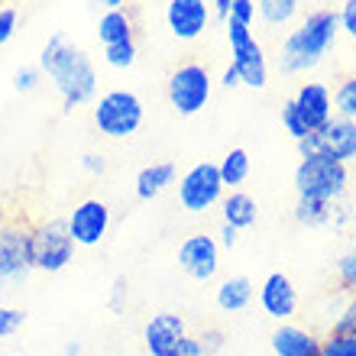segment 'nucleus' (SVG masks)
<instances>
[{
  "label": "nucleus",
  "instance_id": "obj_28",
  "mask_svg": "<svg viewBox=\"0 0 356 356\" xmlns=\"http://www.w3.org/2000/svg\"><path fill=\"white\" fill-rule=\"evenodd\" d=\"M334 272H337V285L347 295H356V243L350 246L347 253L340 256L337 263H334Z\"/></svg>",
  "mask_w": 356,
  "mask_h": 356
},
{
  "label": "nucleus",
  "instance_id": "obj_48",
  "mask_svg": "<svg viewBox=\"0 0 356 356\" xmlns=\"http://www.w3.org/2000/svg\"><path fill=\"white\" fill-rule=\"evenodd\" d=\"M3 3H7V0H3Z\"/></svg>",
  "mask_w": 356,
  "mask_h": 356
},
{
  "label": "nucleus",
  "instance_id": "obj_2",
  "mask_svg": "<svg viewBox=\"0 0 356 356\" xmlns=\"http://www.w3.org/2000/svg\"><path fill=\"white\" fill-rule=\"evenodd\" d=\"M337 39H340L337 10H327V7L311 10L308 17L282 39L275 65H279L282 75L289 78L308 75V72L321 68V62L330 56V49L337 46Z\"/></svg>",
  "mask_w": 356,
  "mask_h": 356
},
{
  "label": "nucleus",
  "instance_id": "obj_23",
  "mask_svg": "<svg viewBox=\"0 0 356 356\" xmlns=\"http://www.w3.org/2000/svg\"><path fill=\"white\" fill-rule=\"evenodd\" d=\"M220 169V178H224V188H240L250 178V169H253V159L246 149H230L224 159L217 162Z\"/></svg>",
  "mask_w": 356,
  "mask_h": 356
},
{
  "label": "nucleus",
  "instance_id": "obj_36",
  "mask_svg": "<svg viewBox=\"0 0 356 356\" xmlns=\"http://www.w3.org/2000/svg\"><path fill=\"white\" fill-rule=\"evenodd\" d=\"M337 17H340V36H347L356 46V0H343Z\"/></svg>",
  "mask_w": 356,
  "mask_h": 356
},
{
  "label": "nucleus",
  "instance_id": "obj_21",
  "mask_svg": "<svg viewBox=\"0 0 356 356\" xmlns=\"http://www.w3.org/2000/svg\"><path fill=\"white\" fill-rule=\"evenodd\" d=\"M97 39H101V46H113V42H130V39H136V23H133L130 10L127 7L101 10Z\"/></svg>",
  "mask_w": 356,
  "mask_h": 356
},
{
  "label": "nucleus",
  "instance_id": "obj_31",
  "mask_svg": "<svg viewBox=\"0 0 356 356\" xmlns=\"http://www.w3.org/2000/svg\"><path fill=\"white\" fill-rule=\"evenodd\" d=\"M23 324H26V311L13 308V305H0V340L13 337Z\"/></svg>",
  "mask_w": 356,
  "mask_h": 356
},
{
  "label": "nucleus",
  "instance_id": "obj_17",
  "mask_svg": "<svg viewBox=\"0 0 356 356\" xmlns=\"http://www.w3.org/2000/svg\"><path fill=\"white\" fill-rule=\"evenodd\" d=\"M291 101L298 107L301 120L308 123V130H321L334 117V91L324 81H305Z\"/></svg>",
  "mask_w": 356,
  "mask_h": 356
},
{
  "label": "nucleus",
  "instance_id": "obj_42",
  "mask_svg": "<svg viewBox=\"0 0 356 356\" xmlns=\"http://www.w3.org/2000/svg\"><path fill=\"white\" fill-rule=\"evenodd\" d=\"M217 243H220V250H234V246L240 243V230H236V227H230V224H220Z\"/></svg>",
  "mask_w": 356,
  "mask_h": 356
},
{
  "label": "nucleus",
  "instance_id": "obj_35",
  "mask_svg": "<svg viewBox=\"0 0 356 356\" xmlns=\"http://www.w3.org/2000/svg\"><path fill=\"white\" fill-rule=\"evenodd\" d=\"M39 78H42V68L39 65H23V68H17V75H13V88H17L19 94H29V91H36Z\"/></svg>",
  "mask_w": 356,
  "mask_h": 356
},
{
  "label": "nucleus",
  "instance_id": "obj_44",
  "mask_svg": "<svg viewBox=\"0 0 356 356\" xmlns=\"http://www.w3.org/2000/svg\"><path fill=\"white\" fill-rule=\"evenodd\" d=\"M230 3H234V0H211V10H214V17L220 19V23H227V17H230Z\"/></svg>",
  "mask_w": 356,
  "mask_h": 356
},
{
  "label": "nucleus",
  "instance_id": "obj_14",
  "mask_svg": "<svg viewBox=\"0 0 356 356\" xmlns=\"http://www.w3.org/2000/svg\"><path fill=\"white\" fill-rule=\"evenodd\" d=\"M259 305L275 324L291 321L298 314V289L285 272H269L266 282L259 285Z\"/></svg>",
  "mask_w": 356,
  "mask_h": 356
},
{
  "label": "nucleus",
  "instance_id": "obj_30",
  "mask_svg": "<svg viewBox=\"0 0 356 356\" xmlns=\"http://www.w3.org/2000/svg\"><path fill=\"white\" fill-rule=\"evenodd\" d=\"M282 127H285V133H291V140L298 143V140H305L308 136V123L301 120V113H298V107H295V101H285L282 104Z\"/></svg>",
  "mask_w": 356,
  "mask_h": 356
},
{
  "label": "nucleus",
  "instance_id": "obj_40",
  "mask_svg": "<svg viewBox=\"0 0 356 356\" xmlns=\"http://www.w3.org/2000/svg\"><path fill=\"white\" fill-rule=\"evenodd\" d=\"M107 305H111V311H123V305H127V279H123V275L113 279V289H111Z\"/></svg>",
  "mask_w": 356,
  "mask_h": 356
},
{
  "label": "nucleus",
  "instance_id": "obj_9",
  "mask_svg": "<svg viewBox=\"0 0 356 356\" xmlns=\"http://www.w3.org/2000/svg\"><path fill=\"white\" fill-rule=\"evenodd\" d=\"M224 191L227 188L217 162H197L178 178V204L185 207L188 214H207L211 207L220 204Z\"/></svg>",
  "mask_w": 356,
  "mask_h": 356
},
{
  "label": "nucleus",
  "instance_id": "obj_12",
  "mask_svg": "<svg viewBox=\"0 0 356 356\" xmlns=\"http://www.w3.org/2000/svg\"><path fill=\"white\" fill-rule=\"evenodd\" d=\"M211 17H214L211 0H169L165 3V26H169V33L178 42L201 39Z\"/></svg>",
  "mask_w": 356,
  "mask_h": 356
},
{
  "label": "nucleus",
  "instance_id": "obj_39",
  "mask_svg": "<svg viewBox=\"0 0 356 356\" xmlns=\"http://www.w3.org/2000/svg\"><path fill=\"white\" fill-rule=\"evenodd\" d=\"M81 172L101 178L104 172H107V162H104V156H97V152H85V156H81Z\"/></svg>",
  "mask_w": 356,
  "mask_h": 356
},
{
  "label": "nucleus",
  "instance_id": "obj_26",
  "mask_svg": "<svg viewBox=\"0 0 356 356\" xmlns=\"http://www.w3.org/2000/svg\"><path fill=\"white\" fill-rule=\"evenodd\" d=\"M321 356H356V334L324 330L321 334Z\"/></svg>",
  "mask_w": 356,
  "mask_h": 356
},
{
  "label": "nucleus",
  "instance_id": "obj_19",
  "mask_svg": "<svg viewBox=\"0 0 356 356\" xmlns=\"http://www.w3.org/2000/svg\"><path fill=\"white\" fill-rule=\"evenodd\" d=\"M220 217H224V224L236 227V230H250L256 224V217H259V204H256L253 195H246L240 188H230V195L220 197Z\"/></svg>",
  "mask_w": 356,
  "mask_h": 356
},
{
  "label": "nucleus",
  "instance_id": "obj_8",
  "mask_svg": "<svg viewBox=\"0 0 356 356\" xmlns=\"http://www.w3.org/2000/svg\"><path fill=\"white\" fill-rule=\"evenodd\" d=\"M78 243L68 234V224L58 217H46L33 224V266L36 272L56 275V272L68 269V263L75 259Z\"/></svg>",
  "mask_w": 356,
  "mask_h": 356
},
{
  "label": "nucleus",
  "instance_id": "obj_37",
  "mask_svg": "<svg viewBox=\"0 0 356 356\" xmlns=\"http://www.w3.org/2000/svg\"><path fill=\"white\" fill-rule=\"evenodd\" d=\"M330 330H347V334H356V295H347L343 308H340L337 321Z\"/></svg>",
  "mask_w": 356,
  "mask_h": 356
},
{
  "label": "nucleus",
  "instance_id": "obj_45",
  "mask_svg": "<svg viewBox=\"0 0 356 356\" xmlns=\"http://www.w3.org/2000/svg\"><path fill=\"white\" fill-rule=\"evenodd\" d=\"M88 3L97 10H117V7H127L130 0H88Z\"/></svg>",
  "mask_w": 356,
  "mask_h": 356
},
{
  "label": "nucleus",
  "instance_id": "obj_32",
  "mask_svg": "<svg viewBox=\"0 0 356 356\" xmlns=\"http://www.w3.org/2000/svg\"><path fill=\"white\" fill-rule=\"evenodd\" d=\"M353 224H356V211L350 207L347 197L334 201V211H330V227H334L337 234H347V230H350Z\"/></svg>",
  "mask_w": 356,
  "mask_h": 356
},
{
  "label": "nucleus",
  "instance_id": "obj_22",
  "mask_svg": "<svg viewBox=\"0 0 356 356\" xmlns=\"http://www.w3.org/2000/svg\"><path fill=\"white\" fill-rule=\"evenodd\" d=\"M330 211H334V204H330V201H318V197H298V204H295V224L308 227V230L330 227Z\"/></svg>",
  "mask_w": 356,
  "mask_h": 356
},
{
  "label": "nucleus",
  "instance_id": "obj_11",
  "mask_svg": "<svg viewBox=\"0 0 356 356\" xmlns=\"http://www.w3.org/2000/svg\"><path fill=\"white\" fill-rule=\"evenodd\" d=\"M65 224L78 246H97L111 230V207L101 197H85V201H78L72 207Z\"/></svg>",
  "mask_w": 356,
  "mask_h": 356
},
{
  "label": "nucleus",
  "instance_id": "obj_47",
  "mask_svg": "<svg viewBox=\"0 0 356 356\" xmlns=\"http://www.w3.org/2000/svg\"><path fill=\"white\" fill-rule=\"evenodd\" d=\"M88 356H104V353H88Z\"/></svg>",
  "mask_w": 356,
  "mask_h": 356
},
{
  "label": "nucleus",
  "instance_id": "obj_16",
  "mask_svg": "<svg viewBox=\"0 0 356 356\" xmlns=\"http://www.w3.org/2000/svg\"><path fill=\"white\" fill-rule=\"evenodd\" d=\"M321 152H327L330 159L343 162V165H356V123L347 117H330L321 130H314Z\"/></svg>",
  "mask_w": 356,
  "mask_h": 356
},
{
  "label": "nucleus",
  "instance_id": "obj_3",
  "mask_svg": "<svg viewBox=\"0 0 356 356\" xmlns=\"http://www.w3.org/2000/svg\"><path fill=\"white\" fill-rule=\"evenodd\" d=\"M33 266V224L19 214H0V301L23 289Z\"/></svg>",
  "mask_w": 356,
  "mask_h": 356
},
{
  "label": "nucleus",
  "instance_id": "obj_4",
  "mask_svg": "<svg viewBox=\"0 0 356 356\" xmlns=\"http://www.w3.org/2000/svg\"><path fill=\"white\" fill-rule=\"evenodd\" d=\"M295 191L298 197H318V201H340L350 191V165L330 159L327 152L301 156L295 169Z\"/></svg>",
  "mask_w": 356,
  "mask_h": 356
},
{
  "label": "nucleus",
  "instance_id": "obj_10",
  "mask_svg": "<svg viewBox=\"0 0 356 356\" xmlns=\"http://www.w3.org/2000/svg\"><path fill=\"white\" fill-rule=\"evenodd\" d=\"M178 269L195 282H214L220 272V243L207 234H191L178 243Z\"/></svg>",
  "mask_w": 356,
  "mask_h": 356
},
{
  "label": "nucleus",
  "instance_id": "obj_41",
  "mask_svg": "<svg viewBox=\"0 0 356 356\" xmlns=\"http://www.w3.org/2000/svg\"><path fill=\"white\" fill-rule=\"evenodd\" d=\"M172 356H207L204 350H201V343H197V337H191V334H188L185 340H181V343H178L175 350H172Z\"/></svg>",
  "mask_w": 356,
  "mask_h": 356
},
{
  "label": "nucleus",
  "instance_id": "obj_46",
  "mask_svg": "<svg viewBox=\"0 0 356 356\" xmlns=\"http://www.w3.org/2000/svg\"><path fill=\"white\" fill-rule=\"evenodd\" d=\"M65 356H85L81 353V340H72V343L65 347Z\"/></svg>",
  "mask_w": 356,
  "mask_h": 356
},
{
  "label": "nucleus",
  "instance_id": "obj_33",
  "mask_svg": "<svg viewBox=\"0 0 356 356\" xmlns=\"http://www.w3.org/2000/svg\"><path fill=\"white\" fill-rule=\"evenodd\" d=\"M19 26V10L13 3H0V46H7L10 39L17 36Z\"/></svg>",
  "mask_w": 356,
  "mask_h": 356
},
{
  "label": "nucleus",
  "instance_id": "obj_34",
  "mask_svg": "<svg viewBox=\"0 0 356 356\" xmlns=\"http://www.w3.org/2000/svg\"><path fill=\"white\" fill-rule=\"evenodd\" d=\"M197 343H201V350H204L207 356H217L227 347V334L220 327H204L197 334Z\"/></svg>",
  "mask_w": 356,
  "mask_h": 356
},
{
  "label": "nucleus",
  "instance_id": "obj_18",
  "mask_svg": "<svg viewBox=\"0 0 356 356\" xmlns=\"http://www.w3.org/2000/svg\"><path fill=\"white\" fill-rule=\"evenodd\" d=\"M253 298H256V285L246 275H227V279L217 282L214 289V301L224 314H240V311L253 305Z\"/></svg>",
  "mask_w": 356,
  "mask_h": 356
},
{
  "label": "nucleus",
  "instance_id": "obj_24",
  "mask_svg": "<svg viewBox=\"0 0 356 356\" xmlns=\"http://www.w3.org/2000/svg\"><path fill=\"white\" fill-rule=\"evenodd\" d=\"M301 0H256V10H259V19L266 26H289L291 19L298 17Z\"/></svg>",
  "mask_w": 356,
  "mask_h": 356
},
{
  "label": "nucleus",
  "instance_id": "obj_6",
  "mask_svg": "<svg viewBox=\"0 0 356 356\" xmlns=\"http://www.w3.org/2000/svg\"><path fill=\"white\" fill-rule=\"evenodd\" d=\"M227 42H230V65L240 72V85L263 91L269 85V62H266V49L253 36V29L246 23L227 19Z\"/></svg>",
  "mask_w": 356,
  "mask_h": 356
},
{
  "label": "nucleus",
  "instance_id": "obj_27",
  "mask_svg": "<svg viewBox=\"0 0 356 356\" xmlns=\"http://www.w3.org/2000/svg\"><path fill=\"white\" fill-rule=\"evenodd\" d=\"M136 56H140V49H136V39L130 42H113V46H104V62L117 72H127V68L136 65Z\"/></svg>",
  "mask_w": 356,
  "mask_h": 356
},
{
  "label": "nucleus",
  "instance_id": "obj_20",
  "mask_svg": "<svg viewBox=\"0 0 356 356\" xmlns=\"http://www.w3.org/2000/svg\"><path fill=\"white\" fill-rule=\"evenodd\" d=\"M175 162H149V165H143L140 175H136V197L140 201H152V197H159L162 191H169L175 185Z\"/></svg>",
  "mask_w": 356,
  "mask_h": 356
},
{
  "label": "nucleus",
  "instance_id": "obj_15",
  "mask_svg": "<svg viewBox=\"0 0 356 356\" xmlns=\"http://www.w3.org/2000/svg\"><path fill=\"white\" fill-rule=\"evenodd\" d=\"M269 347L275 356H321V334L295 321H282L269 334Z\"/></svg>",
  "mask_w": 356,
  "mask_h": 356
},
{
  "label": "nucleus",
  "instance_id": "obj_38",
  "mask_svg": "<svg viewBox=\"0 0 356 356\" xmlns=\"http://www.w3.org/2000/svg\"><path fill=\"white\" fill-rule=\"evenodd\" d=\"M256 17H259V10H256V0H234V3H230V17H227V19H236V23H246V26H253Z\"/></svg>",
  "mask_w": 356,
  "mask_h": 356
},
{
  "label": "nucleus",
  "instance_id": "obj_49",
  "mask_svg": "<svg viewBox=\"0 0 356 356\" xmlns=\"http://www.w3.org/2000/svg\"><path fill=\"white\" fill-rule=\"evenodd\" d=\"M353 227H356V224H353Z\"/></svg>",
  "mask_w": 356,
  "mask_h": 356
},
{
  "label": "nucleus",
  "instance_id": "obj_43",
  "mask_svg": "<svg viewBox=\"0 0 356 356\" xmlns=\"http://www.w3.org/2000/svg\"><path fill=\"white\" fill-rule=\"evenodd\" d=\"M220 85L227 88V91H234V88H240V72H236L234 65L224 68V75H220Z\"/></svg>",
  "mask_w": 356,
  "mask_h": 356
},
{
  "label": "nucleus",
  "instance_id": "obj_7",
  "mask_svg": "<svg viewBox=\"0 0 356 356\" xmlns=\"http://www.w3.org/2000/svg\"><path fill=\"white\" fill-rule=\"evenodd\" d=\"M211 91H214V78L201 62H181L178 68H172L169 81H165L172 111L181 117H195L204 111L211 101Z\"/></svg>",
  "mask_w": 356,
  "mask_h": 356
},
{
  "label": "nucleus",
  "instance_id": "obj_5",
  "mask_svg": "<svg viewBox=\"0 0 356 356\" xmlns=\"http://www.w3.org/2000/svg\"><path fill=\"white\" fill-rule=\"evenodd\" d=\"M91 120L101 136L107 140H127L143 127V101L133 91H107L101 94V101H94Z\"/></svg>",
  "mask_w": 356,
  "mask_h": 356
},
{
  "label": "nucleus",
  "instance_id": "obj_1",
  "mask_svg": "<svg viewBox=\"0 0 356 356\" xmlns=\"http://www.w3.org/2000/svg\"><path fill=\"white\" fill-rule=\"evenodd\" d=\"M39 68L52 81V88L62 97V107L68 113L94 101V94H97V68H94L91 56L85 49L68 42L65 33H52L46 39V46L39 52Z\"/></svg>",
  "mask_w": 356,
  "mask_h": 356
},
{
  "label": "nucleus",
  "instance_id": "obj_13",
  "mask_svg": "<svg viewBox=\"0 0 356 356\" xmlns=\"http://www.w3.org/2000/svg\"><path fill=\"white\" fill-rule=\"evenodd\" d=\"M188 337V324L175 311H159L143 324V347L149 356H172V350Z\"/></svg>",
  "mask_w": 356,
  "mask_h": 356
},
{
  "label": "nucleus",
  "instance_id": "obj_29",
  "mask_svg": "<svg viewBox=\"0 0 356 356\" xmlns=\"http://www.w3.org/2000/svg\"><path fill=\"white\" fill-rule=\"evenodd\" d=\"M343 301H347V291L340 289H334V291H327V295H324V298L318 301V318H324V330H330L334 327V321H337V314H340V308H343Z\"/></svg>",
  "mask_w": 356,
  "mask_h": 356
},
{
  "label": "nucleus",
  "instance_id": "obj_25",
  "mask_svg": "<svg viewBox=\"0 0 356 356\" xmlns=\"http://www.w3.org/2000/svg\"><path fill=\"white\" fill-rule=\"evenodd\" d=\"M334 113L356 123V75L340 78L334 85Z\"/></svg>",
  "mask_w": 356,
  "mask_h": 356
}]
</instances>
